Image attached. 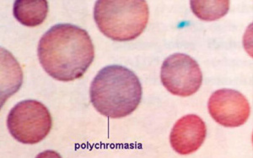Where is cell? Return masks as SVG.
<instances>
[{"mask_svg": "<svg viewBox=\"0 0 253 158\" xmlns=\"http://www.w3.org/2000/svg\"><path fill=\"white\" fill-rule=\"evenodd\" d=\"M149 17V6L144 0H98L94 8L99 30L118 42L138 38L146 28Z\"/></svg>", "mask_w": 253, "mask_h": 158, "instance_id": "3", "label": "cell"}, {"mask_svg": "<svg viewBox=\"0 0 253 158\" xmlns=\"http://www.w3.org/2000/svg\"><path fill=\"white\" fill-rule=\"evenodd\" d=\"M36 158H62V157H61L57 152L47 150V151H45V152L39 153V154L36 157Z\"/></svg>", "mask_w": 253, "mask_h": 158, "instance_id": "11", "label": "cell"}, {"mask_svg": "<svg viewBox=\"0 0 253 158\" xmlns=\"http://www.w3.org/2000/svg\"><path fill=\"white\" fill-rule=\"evenodd\" d=\"M13 14L24 26H39L48 14V3L46 0H17L14 3Z\"/></svg>", "mask_w": 253, "mask_h": 158, "instance_id": "8", "label": "cell"}, {"mask_svg": "<svg viewBox=\"0 0 253 158\" xmlns=\"http://www.w3.org/2000/svg\"><path fill=\"white\" fill-rule=\"evenodd\" d=\"M208 108L218 124L230 128L244 124L251 112L248 99L242 93L231 89L213 92L209 100Z\"/></svg>", "mask_w": 253, "mask_h": 158, "instance_id": "6", "label": "cell"}, {"mask_svg": "<svg viewBox=\"0 0 253 158\" xmlns=\"http://www.w3.org/2000/svg\"></svg>", "mask_w": 253, "mask_h": 158, "instance_id": "12", "label": "cell"}, {"mask_svg": "<svg viewBox=\"0 0 253 158\" xmlns=\"http://www.w3.org/2000/svg\"><path fill=\"white\" fill-rule=\"evenodd\" d=\"M90 102L101 114L121 118L135 111L142 99L137 75L122 65H108L98 72L89 90Z\"/></svg>", "mask_w": 253, "mask_h": 158, "instance_id": "2", "label": "cell"}, {"mask_svg": "<svg viewBox=\"0 0 253 158\" xmlns=\"http://www.w3.org/2000/svg\"><path fill=\"white\" fill-rule=\"evenodd\" d=\"M51 113L44 104L36 100H25L9 112L7 126L19 142L34 145L46 138L52 129Z\"/></svg>", "mask_w": 253, "mask_h": 158, "instance_id": "4", "label": "cell"}, {"mask_svg": "<svg viewBox=\"0 0 253 158\" xmlns=\"http://www.w3.org/2000/svg\"><path fill=\"white\" fill-rule=\"evenodd\" d=\"M243 46L246 52L253 57V23L250 24L245 32Z\"/></svg>", "mask_w": 253, "mask_h": 158, "instance_id": "10", "label": "cell"}, {"mask_svg": "<svg viewBox=\"0 0 253 158\" xmlns=\"http://www.w3.org/2000/svg\"><path fill=\"white\" fill-rule=\"evenodd\" d=\"M38 58L44 70L60 81L82 77L95 57L91 38L84 29L72 24H57L42 37Z\"/></svg>", "mask_w": 253, "mask_h": 158, "instance_id": "1", "label": "cell"}, {"mask_svg": "<svg viewBox=\"0 0 253 158\" xmlns=\"http://www.w3.org/2000/svg\"><path fill=\"white\" fill-rule=\"evenodd\" d=\"M191 8L197 17L203 20H215L227 14L229 1H191Z\"/></svg>", "mask_w": 253, "mask_h": 158, "instance_id": "9", "label": "cell"}, {"mask_svg": "<svg viewBox=\"0 0 253 158\" xmlns=\"http://www.w3.org/2000/svg\"><path fill=\"white\" fill-rule=\"evenodd\" d=\"M206 135V124L200 117L186 115L174 124L170 135V145L179 154L188 155L200 148Z\"/></svg>", "mask_w": 253, "mask_h": 158, "instance_id": "7", "label": "cell"}, {"mask_svg": "<svg viewBox=\"0 0 253 158\" xmlns=\"http://www.w3.org/2000/svg\"><path fill=\"white\" fill-rule=\"evenodd\" d=\"M161 82L173 95L182 98L199 91L203 81L199 65L193 57L184 53L170 55L162 63Z\"/></svg>", "mask_w": 253, "mask_h": 158, "instance_id": "5", "label": "cell"}]
</instances>
